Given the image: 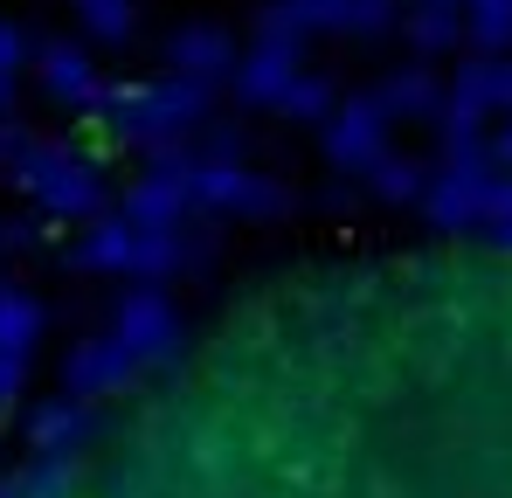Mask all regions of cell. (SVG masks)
<instances>
[{
  "label": "cell",
  "instance_id": "6da1fadb",
  "mask_svg": "<svg viewBox=\"0 0 512 498\" xmlns=\"http://www.w3.org/2000/svg\"><path fill=\"white\" fill-rule=\"evenodd\" d=\"M0 498H512V256L263 277L104 415L49 409Z\"/></svg>",
  "mask_w": 512,
  "mask_h": 498
}]
</instances>
